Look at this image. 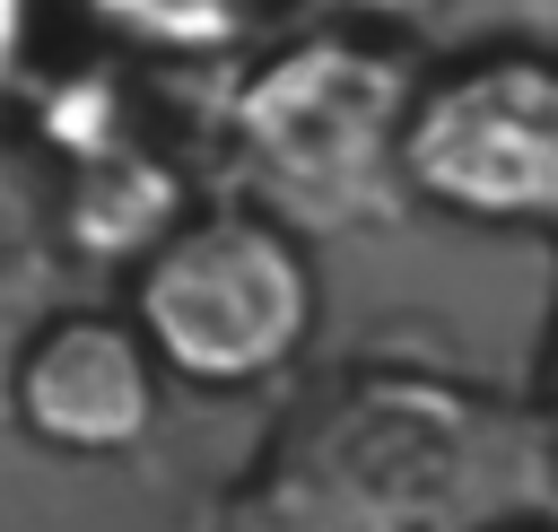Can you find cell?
Returning <instances> with one entry per match:
<instances>
[{"label":"cell","instance_id":"cell-1","mask_svg":"<svg viewBox=\"0 0 558 532\" xmlns=\"http://www.w3.org/2000/svg\"><path fill=\"white\" fill-rule=\"evenodd\" d=\"M558 506V436L436 366H349L296 392L201 532H488Z\"/></svg>","mask_w":558,"mask_h":532},{"label":"cell","instance_id":"cell-2","mask_svg":"<svg viewBox=\"0 0 558 532\" xmlns=\"http://www.w3.org/2000/svg\"><path fill=\"white\" fill-rule=\"evenodd\" d=\"M418 70L357 26H323L279 44L244 87L227 96V157L235 183L279 209L296 235L331 227H384L410 201L401 131H410Z\"/></svg>","mask_w":558,"mask_h":532},{"label":"cell","instance_id":"cell-3","mask_svg":"<svg viewBox=\"0 0 558 532\" xmlns=\"http://www.w3.org/2000/svg\"><path fill=\"white\" fill-rule=\"evenodd\" d=\"M131 314L157 366L192 392H253L296 375L314 340V262L262 201L183 209L131 262Z\"/></svg>","mask_w":558,"mask_h":532},{"label":"cell","instance_id":"cell-4","mask_svg":"<svg viewBox=\"0 0 558 532\" xmlns=\"http://www.w3.org/2000/svg\"><path fill=\"white\" fill-rule=\"evenodd\" d=\"M410 201L462 227H558V52L541 35L418 78L401 131Z\"/></svg>","mask_w":558,"mask_h":532},{"label":"cell","instance_id":"cell-5","mask_svg":"<svg viewBox=\"0 0 558 532\" xmlns=\"http://www.w3.org/2000/svg\"><path fill=\"white\" fill-rule=\"evenodd\" d=\"M166 366L140 331V314H44L17 358V427L52 454H131L157 427Z\"/></svg>","mask_w":558,"mask_h":532},{"label":"cell","instance_id":"cell-6","mask_svg":"<svg viewBox=\"0 0 558 532\" xmlns=\"http://www.w3.org/2000/svg\"><path fill=\"white\" fill-rule=\"evenodd\" d=\"M26 44H35V0H0V96L26 70Z\"/></svg>","mask_w":558,"mask_h":532},{"label":"cell","instance_id":"cell-7","mask_svg":"<svg viewBox=\"0 0 558 532\" xmlns=\"http://www.w3.org/2000/svg\"><path fill=\"white\" fill-rule=\"evenodd\" d=\"M340 17H357V26H427V17H445L453 0H331Z\"/></svg>","mask_w":558,"mask_h":532},{"label":"cell","instance_id":"cell-8","mask_svg":"<svg viewBox=\"0 0 558 532\" xmlns=\"http://www.w3.org/2000/svg\"><path fill=\"white\" fill-rule=\"evenodd\" d=\"M532 410H541V427L558 436V314H549V331H541V366H532Z\"/></svg>","mask_w":558,"mask_h":532},{"label":"cell","instance_id":"cell-9","mask_svg":"<svg viewBox=\"0 0 558 532\" xmlns=\"http://www.w3.org/2000/svg\"><path fill=\"white\" fill-rule=\"evenodd\" d=\"M35 331V323H26ZM26 331L0 314V427H17V358H26Z\"/></svg>","mask_w":558,"mask_h":532},{"label":"cell","instance_id":"cell-10","mask_svg":"<svg viewBox=\"0 0 558 532\" xmlns=\"http://www.w3.org/2000/svg\"><path fill=\"white\" fill-rule=\"evenodd\" d=\"M506 17H514V35H558V0H506Z\"/></svg>","mask_w":558,"mask_h":532},{"label":"cell","instance_id":"cell-11","mask_svg":"<svg viewBox=\"0 0 558 532\" xmlns=\"http://www.w3.org/2000/svg\"><path fill=\"white\" fill-rule=\"evenodd\" d=\"M488 532H558V506H532V515H506V523H488Z\"/></svg>","mask_w":558,"mask_h":532},{"label":"cell","instance_id":"cell-12","mask_svg":"<svg viewBox=\"0 0 558 532\" xmlns=\"http://www.w3.org/2000/svg\"><path fill=\"white\" fill-rule=\"evenodd\" d=\"M549 235H558V227H549Z\"/></svg>","mask_w":558,"mask_h":532}]
</instances>
